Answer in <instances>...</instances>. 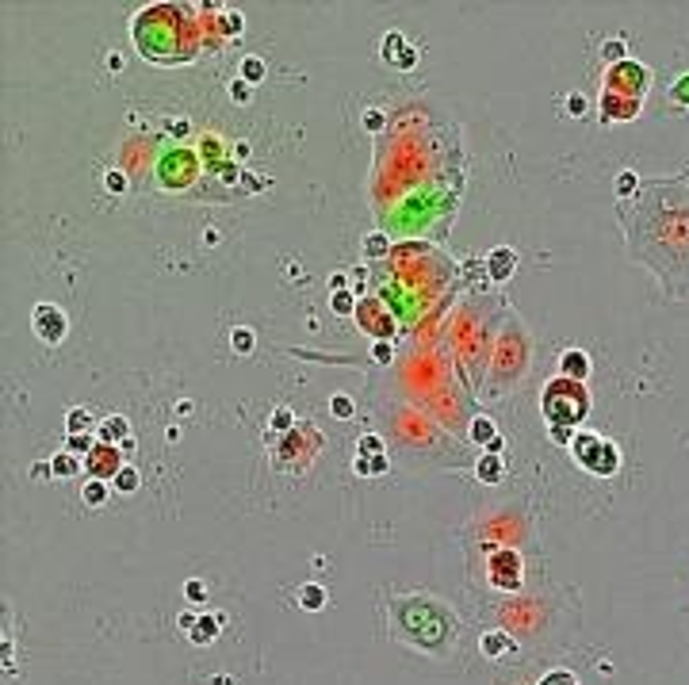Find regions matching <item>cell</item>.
<instances>
[{
    "label": "cell",
    "instance_id": "1",
    "mask_svg": "<svg viewBox=\"0 0 689 685\" xmlns=\"http://www.w3.org/2000/svg\"><path fill=\"white\" fill-rule=\"evenodd\" d=\"M134 46L153 65H180L199 54V27L180 4H153L134 15Z\"/></svg>",
    "mask_w": 689,
    "mask_h": 685
},
{
    "label": "cell",
    "instance_id": "2",
    "mask_svg": "<svg viewBox=\"0 0 689 685\" xmlns=\"http://www.w3.org/2000/svg\"><path fill=\"white\" fill-rule=\"evenodd\" d=\"M391 621H395V635L402 643H410L421 655H436L444 658L456 647V616L429 598H402L391 605Z\"/></svg>",
    "mask_w": 689,
    "mask_h": 685
},
{
    "label": "cell",
    "instance_id": "3",
    "mask_svg": "<svg viewBox=\"0 0 689 685\" xmlns=\"http://www.w3.org/2000/svg\"><path fill=\"white\" fill-rule=\"evenodd\" d=\"M540 414H544L548 429H563L571 433L574 425H582L590 414V390L586 383H574L559 375L555 383H548L544 395H540Z\"/></svg>",
    "mask_w": 689,
    "mask_h": 685
},
{
    "label": "cell",
    "instance_id": "4",
    "mask_svg": "<svg viewBox=\"0 0 689 685\" xmlns=\"http://www.w3.org/2000/svg\"><path fill=\"white\" fill-rule=\"evenodd\" d=\"M571 456H574V463H578V467H586L590 475H597V479L617 475V467H620L617 444H609V440L597 437V433H578V437H574L571 440Z\"/></svg>",
    "mask_w": 689,
    "mask_h": 685
},
{
    "label": "cell",
    "instance_id": "5",
    "mask_svg": "<svg viewBox=\"0 0 689 685\" xmlns=\"http://www.w3.org/2000/svg\"><path fill=\"white\" fill-rule=\"evenodd\" d=\"M647 88H651V69H647L644 62L624 58V62H617V65H609V73H605V92H613V96L644 100Z\"/></svg>",
    "mask_w": 689,
    "mask_h": 685
},
{
    "label": "cell",
    "instance_id": "6",
    "mask_svg": "<svg viewBox=\"0 0 689 685\" xmlns=\"http://www.w3.org/2000/svg\"><path fill=\"white\" fill-rule=\"evenodd\" d=\"M490 586L502 593H517L525 586V563L513 548H494L490 551Z\"/></svg>",
    "mask_w": 689,
    "mask_h": 685
},
{
    "label": "cell",
    "instance_id": "7",
    "mask_svg": "<svg viewBox=\"0 0 689 685\" xmlns=\"http://www.w3.org/2000/svg\"><path fill=\"white\" fill-rule=\"evenodd\" d=\"M31 325H35V333L46 341V345H62V337H66V330H69V318H66L62 306L38 303L35 311H31Z\"/></svg>",
    "mask_w": 689,
    "mask_h": 685
},
{
    "label": "cell",
    "instance_id": "8",
    "mask_svg": "<svg viewBox=\"0 0 689 685\" xmlns=\"http://www.w3.org/2000/svg\"><path fill=\"white\" fill-rule=\"evenodd\" d=\"M123 467L127 463H123V448L119 444H96L92 452L85 456V471L92 479H100V483H111Z\"/></svg>",
    "mask_w": 689,
    "mask_h": 685
},
{
    "label": "cell",
    "instance_id": "9",
    "mask_svg": "<svg viewBox=\"0 0 689 685\" xmlns=\"http://www.w3.org/2000/svg\"><path fill=\"white\" fill-rule=\"evenodd\" d=\"M644 111V100H628V96H602V123H628Z\"/></svg>",
    "mask_w": 689,
    "mask_h": 685
},
{
    "label": "cell",
    "instance_id": "10",
    "mask_svg": "<svg viewBox=\"0 0 689 685\" xmlns=\"http://www.w3.org/2000/svg\"><path fill=\"white\" fill-rule=\"evenodd\" d=\"M513 268H517V253L509 249V246L490 249V257H486V272H490L494 283H506L509 276H513Z\"/></svg>",
    "mask_w": 689,
    "mask_h": 685
},
{
    "label": "cell",
    "instance_id": "11",
    "mask_svg": "<svg viewBox=\"0 0 689 685\" xmlns=\"http://www.w3.org/2000/svg\"><path fill=\"white\" fill-rule=\"evenodd\" d=\"M559 375H563V379H574V383H586L590 379V356L582 353V348H567V353L559 356Z\"/></svg>",
    "mask_w": 689,
    "mask_h": 685
},
{
    "label": "cell",
    "instance_id": "12",
    "mask_svg": "<svg viewBox=\"0 0 689 685\" xmlns=\"http://www.w3.org/2000/svg\"><path fill=\"white\" fill-rule=\"evenodd\" d=\"M96 437H100V444H127V440H131V425H127L123 414H108V418L96 425Z\"/></svg>",
    "mask_w": 689,
    "mask_h": 685
},
{
    "label": "cell",
    "instance_id": "13",
    "mask_svg": "<svg viewBox=\"0 0 689 685\" xmlns=\"http://www.w3.org/2000/svg\"><path fill=\"white\" fill-rule=\"evenodd\" d=\"M479 647H483V655H486V658H494V663H506V658L517 651V643L509 640L506 632H486L483 640H479Z\"/></svg>",
    "mask_w": 689,
    "mask_h": 685
},
{
    "label": "cell",
    "instance_id": "14",
    "mask_svg": "<svg viewBox=\"0 0 689 685\" xmlns=\"http://www.w3.org/2000/svg\"><path fill=\"white\" fill-rule=\"evenodd\" d=\"M502 475H506V467H502V456H494V452H486L475 463V479L479 483H502Z\"/></svg>",
    "mask_w": 689,
    "mask_h": 685
},
{
    "label": "cell",
    "instance_id": "15",
    "mask_svg": "<svg viewBox=\"0 0 689 685\" xmlns=\"http://www.w3.org/2000/svg\"><path fill=\"white\" fill-rule=\"evenodd\" d=\"M215 635H218V616H196V621H192V628H188V640L199 643V647H204V643H211Z\"/></svg>",
    "mask_w": 689,
    "mask_h": 685
},
{
    "label": "cell",
    "instance_id": "16",
    "mask_svg": "<svg viewBox=\"0 0 689 685\" xmlns=\"http://www.w3.org/2000/svg\"><path fill=\"white\" fill-rule=\"evenodd\" d=\"M238 73H241V80H246V85H257V80L269 77V65H264V58H257V54H246L241 65H238Z\"/></svg>",
    "mask_w": 689,
    "mask_h": 685
},
{
    "label": "cell",
    "instance_id": "17",
    "mask_svg": "<svg viewBox=\"0 0 689 685\" xmlns=\"http://www.w3.org/2000/svg\"><path fill=\"white\" fill-rule=\"evenodd\" d=\"M299 609H306V613H318V609H326V590H322L318 582H306L303 590H299Z\"/></svg>",
    "mask_w": 689,
    "mask_h": 685
},
{
    "label": "cell",
    "instance_id": "18",
    "mask_svg": "<svg viewBox=\"0 0 689 685\" xmlns=\"http://www.w3.org/2000/svg\"><path fill=\"white\" fill-rule=\"evenodd\" d=\"M406 50H410V46H406V38H402L399 31L383 35V62H387V65H399L402 58H406Z\"/></svg>",
    "mask_w": 689,
    "mask_h": 685
},
{
    "label": "cell",
    "instance_id": "19",
    "mask_svg": "<svg viewBox=\"0 0 689 685\" xmlns=\"http://www.w3.org/2000/svg\"><path fill=\"white\" fill-rule=\"evenodd\" d=\"M471 440L475 444H483V448H490L494 440H498V429H494V421L486 418V414H479V418L471 421Z\"/></svg>",
    "mask_w": 689,
    "mask_h": 685
},
{
    "label": "cell",
    "instance_id": "20",
    "mask_svg": "<svg viewBox=\"0 0 689 685\" xmlns=\"http://www.w3.org/2000/svg\"><path fill=\"white\" fill-rule=\"evenodd\" d=\"M111 486H115V490H119V494H134V490H138V486H142V479H138V471L131 467V463H127V467H123V471H119V475H115V479H111Z\"/></svg>",
    "mask_w": 689,
    "mask_h": 685
},
{
    "label": "cell",
    "instance_id": "21",
    "mask_svg": "<svg viewBox=\"0 0 689 685\" xmlns=\"http://www.w3.org/2000/svg\"><path fill=\"white\" fill-rule=\"evenodd\" d=\"M108 486L111 483H100V479H88L85 490H80V498H85V505H104L108 502Z\"/></svg>",
    "mask_w": 689,
    "mask_h": 685
},
{
    "label": "cell",
    "instance_id": "22",
    "mask_svg": "<svg viewBox=\"0 0 689 685\" xmlns=\"http://www.w3.org/2000/svg\"><path fill=\"white\" fill-rule=\"evenodd\" d=\"M92 433V414L88 410H69V437H85Z\"/></svg>",
    "mask_w": 689,
    "mask_h": 685
},
{
    "label": "cell",
    "instance_id": "23",
    "mask_svg": "<svg viewBox=\"0 0 689 685\" xmlns=\"http://www.w3.org/2000/svg\"><path fill=\"white\" fill-rule=\"evenodd\" d=\"M230 345H234V353H253V345H257L253 330H246V325L230 330Z\"/></svg>",
    "mask_w": 689,
    "mask_h": 685
},
{
    "label": "cell",
    "instance_id": "24",
    "mask_svg": "<svg viewBox=\"0 0 689 685\" xmlns=\"http://www.w3.org/2000/svg\"><path fill=\"white\" fill-rule=\"evenodd\" d=\"M670 104H678L682 111H689V73H682V77L670 85Z\"/></svg>",
    "mask_w": 689,
    "mask_h": 685
},
{
    "label": "cell",
    "instance_id": "25",
    "mask_svg": "<svg viewBox=\"0 0 689 685\" xmlns=\"http://www.w3.org/2000/svg\"><path fill=\"white\" fill-rule=\"evenodd\" d=\"M364 253H368V260H379L391 253V241L383 238V234H371V238H364Z\"/></svg>",
    "mask_w": 689,
    "mask_h": 685
},
{
    "label": "cell",
    "instance_id": "26",
    "mask_svg": "<svg viewBox=\"0 0 689 685\" xmlns=\"http://www.w3.org/2000/svg\"><path fill=\"white\" fill-rule=\"evenodd\" d=\"M329 414H334V418H341V421H348L356 414V402L348 395H334V398H329Z\"/></svg>",
    "mask_w": 689,
    "mask_h": 685
},
{
    "label": "cell",
    "instance_id": "27",
    "mask_svg": "<svg viewBox=\"0 0 689 685\" xmlns=\"http://www.w3.org/2000/svg\"><path fill=\"white\" fill-rule=\"evenodd\" d=\"M50 463H54V475H62V479H66V475H73V471L80 467V460H77L73 452H62V456H54Z\"/></svg>",
    "mask_w": 689,
    "mask_h": 685
},
{
    "label": "cell",
    "instance_id": "28",
    "mask_svg": "<svg viewBox=\"0 0 689 685\" xmlns=\"http://www.w3.org/2000/svg\"><path fill=\"white\" fill-rule=\"evenodd\" d=\"M329 306H334L337 314H356V299H353V291H334V295H329Z\"/></svg>",
    "mask_w": 689,
    "mask_h": 685
},
{
    "label": "cell",
    "instance_id": "29",
    "mask_svg": "<svg viewBox=\"0 0 689 685\" xmlns=\"http://www.w3.org/2000/svg\"><path fill=\"white\" fill-rule=\"evenodd\" d=\"M602 58L609 62V65H617V62H624V38H609V43L602 46Z\"/></svg>",
    "mask_w": 689,
    "mask_h": 685
},
{
    "label": "cell",
    "instance_id": "30",
    "mask_svg": "<svg viewBox=\"0 0 689 685\" xmlns=\"http://www.w3.org/2000/svg\"><path fill=\"white\" fill-rule=\"evenodd\" d=\"M356 444H360V456H383V440H379L376 433H364Z\"/></svg>",
    "mask_w": 689,
    "mask_h": 685
},
{
    "label": "cell",
    "instance_id": "31",
    "mask_svg": "<svg viewBox=\"0 0 689 685\" xmlns=\"http://www.w3.org/2000/svg\"><path fill=\"white\" fill-rule=\"evenodd\" d=\"M291 425H295V414H291L287 406H280V410L272 414V429H276V433H287Z\"/></svg>",
    "mask_w": 689,
    "mask_h": 685
},
{
    "label": "cell",
    "instance_id": "32",
    "mask_svg": "<svg viewBox=\"0 0 689 685\" xmlns=\"http://www.w3.org/2000/svg\"><path fill=\"white\" fill-rule=\"evenodd\" d=\"M249 96H253V85H246V80H230V100L234 104H249Z\"/></svg>",
    "mask_w": 689,
    "mask_h": 685
},
{
    "label": "cell",
    "instance_id": "33",
    "mask_svg": "<svg viewBox=\"0 0 689 685\" xmlns=\"http://www.w3.org/2000/svg\"><path fill=\"white\" fill-rule=\"evenodd\" d=\"M537 685H578V682H574L571 670H551V674H544V678H540Z\"/></svg>",
    "mask_w": 689,
    "mask_h": 685
},
{
    "label": "cell",
    "instance_id": "34",
    "mask_svg": "<svg viewBox=\"0 0 689 685\" xmlns=\"http://www.w3.org/2000/svg\"><path fill=\"white\" fill-rule=\"evenodd\" d=\"M586 108H590V104H586V96H582V92H571V96H567V115L578 119V115H586Z\"/></svg>",
    "mask_w": 689,
    "mask_h": 685
},
{
    "label": "cell",
    "instance_id": "35",
    "mask_svg": "<svg viewBox=\"0 0 689 685\" xmlns=\"http://www.w3.org/2000/svg\"><path fill=\"white\" fill-rule=\"evenodd\" d=\"M92 448H96V444H92V437H88V433H85V437H69V452H73V456H88Z\"/></svg>",
    "mask_w": 689,
    "mask_h": 685
},
{
    "label": "cell",
    "instance_id": "36",
    "mask_svg": "<svg viewBox=\"0 0 689 685\" xmlns=\"http://www.w3.org/2000/svg\"><path fill=\"white\" fill-rule=\"evenodd\" d=\"M241 27H246V20H241L238 12H226V15H222V31H226V35H238Z\"/></svg>",
    "mask_w": 689,
    "mask_h": 685
},
{
    "label": "cell",
    "instance_id": "37",
    "mask_svg": "<svg viewBox=\"0 0 689 685\" xmlns=\"http://www.w3.org/2000/svg\"><path fill=\"white\" fill-rule=\"evenodd\" d=\"M371 356H376V364H383V368H387V364L395 360V348H391V341H379V345H376V353H371Z\"/></svg>",
    "mask_w": 689,
    "mask_h": 685
},
{
    "label": "cell",
    "instance_id": "38",
    "mask_svg": "<svg viewBox=\"0 0 689 685\" xmlns=\"http://www.w3.org/2000/svg\"><path fill=\"white\" fill-rule=\"evenodd\" d=\"M104 188H108V192H127V176H123V173H115V169H111V173L104 176Z\"/></svg>",
    "mask_w": 689,
    "mask_h": 685
},
{
    "label": "cell",
    "instance_id": "39",
    "mask_svg": "<svg viewBox=\"0 0 689 685\" xmlns=\"http://www.w3.org/2000/svg\"><path fill=\"white\" fill-rule=\"evenodd\" d=\"M632 192H636V173H620V181H617V195H624V199H628Z\"/></svg>",
    "mask_w": 689,
    "mask_h": 685
},
{
    "label": "cell",
    "instance_id": "40",
    "mask_svg": "<svg viewBox=\"0 0 689 685\" xmlns=\"http://www.w3.org/2000/svg\"><path fill=\"white\" fill-rule=\"evenodd\" d=\"M184 593H188L192 601H204V593H207V586L199 582V578H192V582H184Z\"/></svg>",
    "mask_w": 689,
    "mask_h": 685
},
{
    "label": "cell",
    "instance_id": "41",
    "mask_svg": "<svg viewBox=\"0 0 689 685\" xmlns=\"http://www.w3.org/2000/svg\"><path fill=\"white\" fill-rule=\"evenodd\" d=\"M368 471H371V475H383V471H387V456H371Z\"/></svg>",
    "mask_w": 689,
    "mask_h": 685
},
{
    "label": "cell",
    "instance_id": "42",
    "mask_svg": "<svg viewBox=\"0 0 689 685\" xmlns=\"http://www.w3.org/2000/svg\"><path fill=\"white\" fill-rule=\"evenodd\" d=\"M364 127L379 130V127H383V115H379V111H364Z\"/></svg>",
    "mask_w": 689,
    "mask_h": 685
},
{
    "label": "cell",
    "instance_id": "43",
    "mask_svg": "<svg viewBox=\"0 0 689 685\" xmlns=\"http://www.w3.org/2000/svg\"><path fill=\"white\" fill-rule=\"evenodd\" d=\"M31 471H35V479H50L54 463H35V467H31Z\"/></svg>",
    "mask_w": 689,
    "mask_h": 685
}]
</instances>
